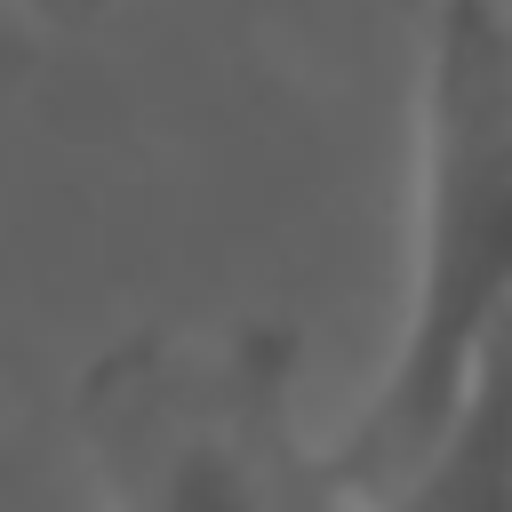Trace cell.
<instances>
[{
	"label": "cell",
	"instance_id": "cell-3",
	"mask_svg": "<svg viewBox=\"0 0 512 512\" xmlns=\"http://www.w3.org/2000/svg\"><path fill=\"white\" fill-rule=\"evenodd\" d=\"M360 512H504V368L480 376L440 448L408 464L392 488L360 496Z\"/></svg>",
	"mask_w": 512,
	"mask_h": 512
},
{
	"label": "cell",
	"instance_id": "cell-4",
	"mask_svg": "<svg viewBox=\"0 0 512 512\" xmlns=\"http://www.w3.org/2000/svg\"><path fill=\"white\" fill-rule=\"evenodd\" d=\"M16 8H32V16H48V24H96L112 0H16Z\"/></svg>",
	"mask_w": 512,
	"mask_h": 512
},
{
	"label": "cell",
	"instance_id": "cell-1",
	"mask_svg": "<svg viewBox=\"0 0 512 512\" xmlns=\"http://www.w3.org/2000/svg\"><path fill=\"white\" fill-rule=\"evenodd\" d=\"M512 304V24L496 0H440L416 88V264L400 344L328 440L352 496L392 488L440 448L480 376L504 368Z\"/></svg>",
	"mask_w": 512,
	"mask_h": 512
},
{
	"label": "cell",
	"instance_id": "cell-2",
	"mask_svg": "<svg viewBox=\"0 0 512 512\" xmlns=\"http://www.w3.org/2000/svg\"><path fill=\"white\" fill-rule=\"evenodd\" d=\"M72 432L104 512H360L336 456L296 424V336L280 320L112 344L80 376Z\"/></svg>",
	"mask_w": 512,
	"mask_h": 512
}]
</instances>
